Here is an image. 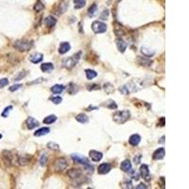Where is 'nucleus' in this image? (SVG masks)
I'll use <instances>...</instances> for the list:
<instances>
[{"mask_svg": "<svg viewBox=\"0 0 189 189\" xmlns=\"http://www.w3.org/2000/svg\"><path fill=\"white\" fill-rule=\"evenodd\" d=\"M71 158H72V160L75 163L82 165L85 168H86V170H88V172L93 173V171H94V166L90 165V163H89L87 158H85L83 156H80V154H75V153L71 155Z\"/></svg>", "mask_w": 189, "mask_h": 189, "instance_id": "nucleus-1", "label": "nucleus"}, {"mask_svg": "<svg viewBox=\"0 0 189 189\" xmlns=\"http://www.w3.org/2000/svg\"><path fill=\"white\" fill-rule=\"evenodd\" d=\"M131 116V113L128 110H123V111H117L113 113V120L117 124H123L126 122L127 120H129Z\"/></svg>", "mask_w": 189, "mask_h": 189, "instance_id": "nucleus-2", "label": "nucleus"}, {"mask_svg": "<svg viewBox=\"0 0 189 189\" xmlns=\"http://www.w3.org/2000/svg\"><path fill=\"white\" fill-rule=\"evenodd\" d=\"M68 176L71 178L72 180H75V184H81L86 181V178L82 176V172H81L80 169H75L72 168L68 170Z\"/></svg>", "mask_w": 189, "mask_h": 189, "instance_id": "nucleus-3", "label": "nucleus"}, {"mask_svg": "<svg viewBox=\"0 0 189 189\" xmlns=\"http://www.w3.org/2000/svg\"><path fill=\"white\" fill-rule=\"evenodd\" d=\"M2 158L7 166H12L15 165V163H18V157L12 154V151H4L2 152Z\"/></svg>", "mask_w": 189, "mask_h": 189, "instance_id": "nucleus-4", "label": "nucleus"}, {"mask_svg": "<svg viewBox=\"0 0 189 189\" xmlns=\"http://www.w3.org/2000/svg\"><path fill=\"white\" fill-rule=\"evenodd\" d=\"M80 56H81V52L80 51V52H78L77 54H75L73 56L69 57V58L65 59L63 63V66L67 69H72L73 67L78 63V60H80Z\"/></svg>", "mask_w": 189, "mask_h": 189, "instance_id": "nucleus-5", "label": "nucleus"}, {"mask_svg": "<svg viewBox=\"0 0 189 189\" xmlns=\"http://www.w3.org/2000/svg\"><path fill=\"white\" fill-rule=\"evenodd\" d=\"M32 45H33V43L27 40H18L14 43L13 45L14 47L18 49L19 51H28L32 47Z\"/></svg>", "mask_w": 189, "mask_h": 189, "instance_id": "nucleus-6", "label": "nucleus"}, {"mask_svg": "<svg viewBox=\"0 0 189 189\" xmlns=\"http://www.w3.org/2000/svg\"><path fill=\"white\" fill-rule=\"evenodd\" d=\"M92 30L96 34L103 33L107 30V25L100 21H95L92 24Z\"/></svg>", "mask_w": 189, "mask_h": 189, "instance_id": "nucleus-7", "label": "nucleus"}, {"mask_svg": "<svg viewBox=\"0 0 189 189\" xmlns=\"http://www.w3.org/2000/svg\"><path fill=\"white\" fill-rule=\"evenodd\" d=\"M68 166L66 159L65 158H58L54 163V169L57 172H63V170H65Z\"/></svg>", "mask_w": 189, "mask_h": 189, "instance_id": "nucleus-8", "label": "nucleus"}, {"mask_svg": "<svg viewBox=\"0 0 189 189\" xmlns=\"http://www.w3.org/2000/svg\"><path fill=\"white\" fill-rule=\"evenodd\" d=\"M68 7H69V0H62L58 6V8L56 9V14L60 15V14L65 13Z\"/></svg>", "mask_w": 189, "mask_h": 189, "instance_id": "nucleus-9", "label": "nucleus"}, {"mask_svg": "<svg viewBox=\"0 0 189 189\" xmlns=\"http://www.w3.org/2000/svg\"><path fill=\"white\" fill-rule=\"evenodd\" d=\"M137 63L140 65L141 66H145V67H148L152 65V60L151 59H148V57H141V56H138L137 57Z\"/></svg>", "mask_w": 189, "mask_h": 189, "instance_id": "nucleus-10", "label": "nucleus"}, {"mask_svg": "<svg viewBox=\"0 0 189 189\" xmlns=\"http://www.w3.org/2000/svg\"><path fill=\"white\" fill-rule=\"evenodd\" d=\"M112 169V166L108 163H103L100 166H98V174H101V175H104L110 172V170Z\"/></svg>", "mask_w": 189, "mask_h": 189, "instance_id": "nucleus-11", "label": "nucleus"}, {"mask_svg": "<svg viewBox=\"0 0 189 189\" xmlns=\"http://www.w3.org/2000/svg\"><path fill=\"white\" fill-rule=\"evenodd\" d=\"M26 124H27V127L28 130H33L35 128H37L39 126V121L36 120L34 117H28L26 121Z\"/></svg>", "mask_w": 189, "mask_h": 189, "instance_id": "nucleus-12", "label": "nucleus"}, {"mask_svg": "<svg viewBox=\"0 0 189 189\" xmlns=\"http://www.w3.org/2000/svg\"><path fill=\"white\" fill-rule=\"evenodd\" d=\"M140 174L146 181L151 180V175H149V169L147 165H142L140 166Z\"/></svg>", "mask_w": 189, "mask_h": 189, "instance_id": "nucleus-13", "label": "nucleus"}, {"mask_svg": "<svg viewBox=\"0 0 189 189\" xmlns=\"http://www.w3.org/2000/svg\"><path fill=\"white\" fill-rule=\"evenodd\" d=\"M89 156H90L92 161L94 162H99L103 157L102 153L97 151H89Z\"/></svg>", "mask_w": 189, "mask_h": 189, "instance_id": "nucleus-14", "label": "nucleus"}, {"mask_svg": "<svg viewBox=\"0 0 189 189\" xmlns=\"http://www.w3.org/2000/svg\"><path fill=\"white\" fill-rule=\"evenodd\" d=\"M166 155V151L164 148H160L158 149H156V151L153 152V159L154 160H162L164 159V157Z\"/></svg>", "mask_w": 189, "mask_h": 189, "instance_id": "nucleus-15", "label": "nucleus"}, {"mask_svg": "<svg viewBox=\"0 0 189 189\" xmlns=\"http://www.w3.org/2000/svg\"><path fill=\"white\" fill-rule=\"evenodd\" d=\"M43 58H44V57H43V54H41V53H38V52H34L30 56L28 60H30V62L33 63H38L42 62Z\"/></svg>", "mask_w": 189, "mask_h": 189, "instance_id": "nucleus-16", "label": "nucleus"}, {"mask_svg": "<svg viewBox=\"0 0 189 189\" xmlns=\"http://www.w3.org/2000/svg\"><path fill=\"white\" fill-rule=\"evenodd\" d=\"M71 49V45L68 42H63L60 43L59 46V53L60 54H65Z\"/></svg>", "mask_w": 189, "mask_h": 189, "instance_id": "nucleus-17", "label": "nucleus"}, {"mask_svg": "<svg viewBox=\"0 0 189 189\" xmlns=\"http://www.w3.org/2000/svg\"><path fill=\"white\" fill-rule=\"evenodd\" d=\"M115 44H116V46H117V49L120 51V52H125V50L127 49V44L126 42L123 41L121 38H117L115 40Z\"/></svg>", "mask_w": 189, "mask_h": 189, "instance_id": "nucleus-18", "label": "nucleus"}, {"mask_svg": "<svg viewBox=\"0 0 189 189\" xmlns=\"http://www.w3.org/2000/svg\"><path fill=\"white\" fill-rule=\"evenodd\" d=\"M120 168L124 172H131V163L130 160H125L120 165Z\"/></svg>", "mask_w": 189, "mask_h": 189, "instance_id": "nucleus-19", "label": "nucleus"}, {"mask_svg": "<svg viewBox=\"0 0 189 189\" xmlns=\"http://www.w3.org/2000/svg\"><path fill=\"white\" fill-rule=\"evenodd\" d=\"M141 141V137L139 134H133L129 138V143L131 146H137Z\"/></svg>", "mask_w": 189, "mask_h": 189, "instance_id": "nucleus-20", "label": "nucleus"}, {"mask_svg": "<svg viewBox=\"0 0 189 189\" xmlns=\"http://www.w3.org/2000/svg\"><path fill=\"white\" fill-rule=\"evenodd\" d=\"M44 23H45V27H54L55 25H56L57 20H56L53 16H47V17H46V18L45 19Z\"/></svg>", "mask_w": 189, "mask_h": 189, "instance_id": "nucleus-21", "label": "nucleus"}, {"mask_svg": "<svg viewBox=\"0 0 189 189\" xmlns=\"http://www.w3.org/2000/svg\"><path fill=\"white\" fill-rule=\"evenodd\" d=\"M54 69V65H53V63H43L41 65V70L43 72H50Z\"/></svg>", "mask_w": 189, "mask_h": 189, "instance_id": "nucleus-22", "label": "nucleus"}, {"mask_svg": "<svg viewBox=\"0 0 189 189\" xmlns=\"http://www.w3.org/2000/svg\"><path fill=\"white\" fill-rule=\"evenodd\" d=\"M49 131H50V129L49 128H41V129H39L37 130L34 133V135L35 136H43V135H45V134H47L49 133Z\"/></svg>", "mask_w": 189, "mask_h": 189, "instance_id": "nucleus-23", "label": "nucleus"}, {"mask_svg": "<svg viewBox=\"0 0 189 189\" xmlns=\"http://www.w3.org/2000/svg\"><path fill=\"white\" fill-rule=\"evenodd\" d=\"M63 90H65V86L60 84H55L51 87V92L53 94H60Z\"/></svg>", "mask_w": 189, "mask_h": 189, "instance_id": "nucleus-24", "label": "nucleus"}, {"mask_svg": "<svg viewBox=\"0 0 189 189\" xmlns=\"http://www.w3.org/2000/svg\"><path fill=\"white\" fill-rule=\"evenodd\" d=\"M76 119H77V121H78L80 123L85 124V123H88L89 117H88L86 115H84V113H78V115L76 116Z\"/></svg>", "mask_w": 189, "mask_h": 189, "instance_id": "nucleus-25", "label": "nucleus"}, {"mask_svg": "<svg viewBox=\"0 0 189 189\" xmlns=\"http://www.w3.org/2000/svg\"><path fill=\"white\" fill-rule=\"evenodd\" d=\"M103 89H104V91L107 94H112V93L115 92V87H113V85L110 82H106L103 84Z\"/></svg>", "mask_w": 189, "mask_h": 189, "instance_id": "nucleus-26", "label": "nucleus"}, {"mask_svg": "<svg viewBox=\"0 0 189 189\" xmlns=\"http://www.w3.org/2000/svg\"><path fill=\"white\" fill-rule=\"evenodd\" d=\"M85 75H86L87 80H93L96 77L98 76V73L96 72L95 70H91V69H86L85 70Z\"/></svg>", "mask_w": 189, "mask_h": 189, "instance_id": "nucleus-27", "label": "nucleus"}, {"mask_svg": "<svg viewBox=\"0 0 189 189\" xmlns=\"http://www.w3.org/2000/svg\"><path fill=\"white\" fill-rule=\"evenodd\" d=\"M141 52L143 53L144 56L145 57H148V58H149V57H151L154 55V51H152L151 49H149V48H147V47H142L141 48Z\"/></svg>", "mask_w": 189, "mask_h": 189, "instance_id": "nucleus-28", "label": "nucleus"}, {"mask_svg": "<svg viewBox=\"0 0 189 189\" xmlns=\"http://www.w3.org/2000/svg\"><path fill=\"white\" fill-rule=\"evenodd\" d=\"M102 105L106 107V108H109L111 110H115L117 108L116 103L113 100H108V101H106V103H104V104H102Z\"/></svg>", "mask_w": 189, "mask_h": 189, "instance_id": "nucleus-29", "label": "nucleus"}, {"mask_svg": "<svg viewBox=\"0 0 189 189\" xmlns=\"http://www.w3.org/2000/svg\"><path fill=\"white\" fill-rule=\"evenodd\" d=\"M39 163H40L41 166H45L46 163H47V154L45 152H43L42 155L40 157V160H39Z\"/></svg>", "mask_w": 189, "mask_h": 189, "instance_id": "nucleus-30", "label": "nucleus"}, {"mask_svg": "<svg viewBox=\"0 0 189 189\" xmlns=\"http://www.w3.org/2000/svg\"><path fill=\"white\" fill-rule=\"evenodd\" d=\"M75 9H81V8H83V7L85 6V4H86V0H75Z\"/></svg>", "mask_w": 189, "mask_h": 189, "instance_id": "nucleus-31", "label": "nucleus"}, {"mask_svg": "<svg viewBox=\"0 0 189 189\" xmlns=\"http://www.w3.org/2000/svg\"><path fill=\"white\" fill-rule=\"evenodd\" d=\"M56 120H57V116L54 115H50L46 116L43 122H44L45 124H51L53 122H55Z\"/></svg>", "mask_w": 189, "mask_h": 189, "instance_id": "nucleus-32", "label": "nucleus"}, {"mask_svg": "<svg viewBox=\"0 0 189 189\" xmlns=\"http://www.w3.org/2000/svg\"><path fill=\"white\" fill-rule=\"evenodd\" d=\"M98 10V6L97 4H93L90 8L88 10V16L89 17H93L96 14V12H97Z\"/></svg>", "mask_w": 189, "mask_h": 189, "instance_id": "nucleus-33", "label": "nucleus"}, {"mask_svg": "<svg viewBox=\"0 0 189 189\" xmlns=\"http://www.w3.org/2000/svg\"><path fill=\"white\" fill-rule=\"evenodd\" d=\"M18 163H19V165L21 166H25V165H27V164L28 163V157L27 156H18Z\"/></svg>", "mask_w": 189, "mask_h": 189, "instance_id": "nucleus-34", "label": "nucleus"}, {"mask_svg": "<svg viewBox=\"0 0 189 189\" xmlns=\"http://www.w3.org/2000/svg\"><path fill=\"white\" fill-rule=\"evenodd\" d=\"M47 148L49 149H52V151H59L60 149V146L57 144V143H54V142H49L47 144Z\"/></svg>", "mask_w": 189, "mask_h": 189, "instance_id": "nucleus-35", "label": "nucleus"}, {"mask_svg": "<svg viewBox=\"0 0 189 189\" xmlns=\"http://www.w3.org/2000/svg\"><path fill=\"white\" fill-rule=\"evenodd\" d=\"M43 9H44V4H43L40 0H37L36 4L34 6V10L35 12H41Z\"/></svg>", "mask_w": 189, "mask_h": 189, "instance_id": "nucleus-36", "label": "nucleus"}, {"mask_svg": "<svg viewBox=\"0 0 189 189\" xmlns=\"http://www.w3.org/2000/svg\"><path fill=\"white\" fill-rule=\"evenodd\" d=\"M118 90H119V92L121 93V94H123L125 96H128L130 94V89H129V87H127V86H120Z\"/></svg>", "mask_w": 189, "mask_h": 189, "instance_id": "nucleus-37", "label": "nucleus"}, {"mask_svg": "<svg viewBox=\"0 0 189 189\" xmlns=\"http://www.w3.org/2000/svg\"><path fill=\"white\" fill-rule=\"evenodd\" d=\"M12 106H8V107H6V108L4 109V111H3L2 113H1L2 117H8L9 113H10V111H12Z\"/></svg>", "mask_w": 189, "mask_h": 189, "instance_id": "nucleus-38", "label": "nucleus"}, {"mask_svg": "<svg viewBox=\"0 0 189 189\" xmlns=\"http://www.w3.org/2000/svg\"><path fill=\"white\" fill-rule=\"evenodd\" d=\"M26 75H27V73L25 72V71H22V72H20L15 78H14V80H21L23 78L26 77Z\"/></svg>", "mask_w": 189, "mask_h": 189, "instance_id": "nucleus-39", "label": "nucleus"}, {"mask_svg": "<svg viewBox=\"0 0 189 189\" xmlns=\"http://www.w3.org/2000/svg\"><path fill=\"white\" fill-rule=\"evenodd\" d=\"M8 84H9L8 78H1V80H0V88H4Z\"/></svg>", "mask_w": 189, "mask_h": 189, "instance_id": "nucleus-40", "label": "nucleus"}, {"mask_svg": "<svg viewBox=\"0 0 189 189\" xmlns=\"http://www.w3.org/2000/svg\"><path fill=\"white\" fill-rule=\"evenodd\" d=\"M87 89L89 91H92V90H99L100 87L99 85L98 84H91V85H87Z\"/></svg>", "mask_w": 189, "mask_h": 189, "instance_id": "nucleus-41", "label": "nucleus"}, {"mask_svg": "<svg viewBox=\"0 0 189 189\" xmlns=\"http://www.w3.org/2000/svg\"><path fill=\"white\" fill-rule=\"evenodd\" d=\"M51 100L54 104H60V103L63 101V98L60 97H55V98H52Z\"/></svg>", "mask_w": 189, "mask_h": 189, "instance_id": "nucleus-42", "label": "nucleus"}, {"mask_svg": "<svg viewBox=\"0 0 189 189\" xmlns=\"http://www.w3.org/2000/svg\"><path fill=\"white\" fill-rule=\"evenodd\" d=\"M21 87H22V84H15V85H12V87H10L9 90L10 92H14V91H16V90H18V89H20Z\"/></svg>", "mask_w": 189, "mask_h": 189, "instance_id": "nucleus-43", "label": "nucleus"}, {"mask_svg": "<svg viewBox=\"0 0 189 189\" xmlns=\"http://www.w3.org/2000/svg\"><path fill=\"white\" fill-rule=\"evenodd\" d=\"M141 155L140 154H138V155H136L134 157V159H133V161H134V164L135 165H138L139 163H140V160H141Z\"/></svg>", "mask_w": 189, "mask_h": 189, "instance_id": "nucleus-44", "label": "nucleus"}, {"mask_svg": "<svg viewBox=\"0 0 189 189\" xmlns=\"http://www.w3.org/2000/svg\"><path fill=\"white\" fill-rule=\"evenodd\" d=\"M131 178L134 179V180L138 181L139 180V174L137 172H135V171H133V172H131Z\"/></svg>", "mask_w": 189, "mask_h": 189, "instance_id": "nucleus-45", "label": "nucleus"}, {"mask_svg": "<svg viewBox=\"0 0 189 189\" xmlns=\"http://www.w3.org/2000/svg\"><path fill=\"white\" fill-rule=\"evenodd\" d=\"M125 188H133V185H131V181H127V183L124 184V186Z\"/></svg>", "mask_w": 189, "mask_h": 189, "instance_id": "nucleus-46", "label": "nucleus"}, {"mask_svg": "<svg viewBox=\"0 0 189 189\" xmlns=\"http://www.w3.org/2000/svg\"><path fill=\"white\" fill-rule=\"evenodd\" d=\"M136 188H137V189H139V188H145V189H146V188H148V186H147L146 184H140L137 185Z\"/></svg>", "mask_w": 189, "mask_h": 189, "instance_id": "nucleus-47", "label": "nucleus"}, {"mask_svg": "<svg viewBox=\"0 0 189 189\" xmlns=\"http://www.w3.org/2000/svg\"><path fill=\"white\" fill-rule=\"evenodd\" d=\"M160 122H161V124H160V126H165V117H162L161 120H160Z\"/></svg>", "mask_w": 189, "mask_h": 189, "instance_id": "nucleus-48", "label": "nucleus"}, {"mask_svg": "<svg viewBox=\"0 0 189 189\" xmlns=\"http://www.w3.org/2000/svg\"><path fill=\"white\" fill-rule=\"evenodd\" d=\"M159 142H160V143H162V144L165 143V136H162L161 139H160V141H159Z\"/></svg>", "mask_w": 189, "mask_h": 189, "instance_id": "nucleus-49", "label": "nucleus"}, {"mask_svg": "<svg viewBox=\"0 0 189 189\" xmlns=\"http://www.w3.org/2000/svg\"><path fill=\"white\" fill-rule=\"evenodd\" d=\"M161 181H162L163 186H164V185H165V178H164V177H161Z\"/></svg>", "mask_w": 189, "mask_h": 189, "instance_id": "nucleus-50", "label": "nucleus"}, {"mask_svg": "<svg viewBox=\"0 0 189 189\" xmlns=\"http://www.w3.org/2000/svg\"><path fill=\"white\" fill-rule=\"evenodd\" d=\"M1 138H2V134H0V139H1Z\"/></svg>", "mask_w": 189, "mask_h": 189, "instance_id": "nucleus-51", "label": "nucleus"}]
</instances>
